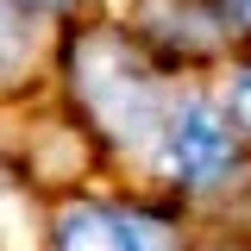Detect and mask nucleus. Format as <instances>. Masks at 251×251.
Segmentation results:
<instances>
[{
  "mask_svg": "<svg viewBox=\"0 0 251 251\" xmlns=\"http://www.w3.org/2000/svg\"><path fill=\"white\" fill-rule=\"evenodd\" d=\"M220 113H226V120L251 138V69H239V75L226 82V107H220Z\"/></svg>",
  "mask_w": 251,
  "mask_h": 251,
  "instance_id": "4",
  "label": "nucleus"
},
{
  "mask_svg": "<svg viewBox=\"0 0 251 251\" xmlns=\"http://www.w3.org/2000/svg\"><path fill=\"white\" fill-rule=\"evenodd\" d=\"M75 88H82V100L100 113V126H107L113 138H145L157 126L151 82L138 75V63L126 57L113 38H88V44H82V57H75Z\"/></svg>",
  "mask_w": 251,
  "mask_h": 251,
  "instance_id": "1",
  "label": "nucleus"
},
{
  "mask_svg": "<svg viewBox=\"0 0 251 251\" xmlns=\"http://www.w3.org/2000/svg\"><path fill=\"white\" fill-rule=\"evenodd\" d=\"M226 13H232L239 25H251V0H226Z\"/></svg>",
  "mask_w": 251,
  "mask_h": 251,
  "instance_id": "6",
  "label": "nucleus"
},
{
  "mask_svg": "<svg viewBox=\"0 0 251 251\" xmlns=\"http://www.w3.org/2000/svg\"><path fill=\"white\" fill-rule=\"evenodd\" d=\"M31 6H63V0H31Z\"/></svg>",
  "mask_w": 251,
  "mask_h": 251,
  "instance_id": "7",
  "label": "nucleus"
},
{
  "mask_svg": "<svg viewBox=\"0 0 251 251\" xmlns=\"http://www.w3.org/2000/svg\"><path fill=\"white\" fill-rule=\"evenodd\" d=\"M57 251H157V232L151 220H132V214H113V207H63L57 214V232H50Z\"/></svg>",
  "mask_w": 251,
  "mask_h": 251,
  "instance_id": "3",
  "label": "nucleus"
},
{
  "mask_svg": "<svg viewBox=\"0 0 251 251\" xmlns=\"http://www.w3.org/2000/svg\"><path fill=\"white\" fill-rule=\"evenodd\" d=\"M232 163V126L207 100H182L163 120V170L176 182H220Z\"/></svg>",
  "mask_w": 251,
  "mask_h": 251,
  "instance_id": "2",
  "label": "nucleus"
},
{
  "mask_svg": "<svg viewBox=\"0 0 251 251\" xmlns=\"http://www.w3.org/2000/svg\"><path fill=\"white\" fill-rule=\"evenodd\" d=\"M19 50H25V31H19V19L0 6V63H13Z\"/></svg>",
  "mask_w": 251,
  "mask_h": 251,
  "instance_id": "5",
  "label": "nucleus"
}]
</instances>
